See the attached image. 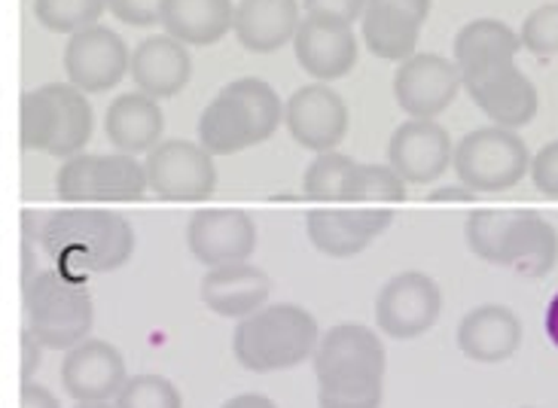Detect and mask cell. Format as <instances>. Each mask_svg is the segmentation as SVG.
Here are the masks:
<instances>
[{
	"label": "cell",
	"mask_w": 558,
	"mask_h": 408,
	"mask_svg": "<svg viewBox=\"0 0 558 408\" xmlns=\"http://www.w3.org/2000/svg\"><path fill=\"white\" fill-rule=\"evenodd\" d=\"M442 311V289L424 272H400L378 289L376 323L385 335L409 342L424 335Z\"/></svg>",
	"instance_id": "11"
},
{
	"label": "cell",
	"mask_w": 558,
	"mask_h": 408,
	"mask_svg": "<svg viewBox=\"0 0 558 408\" xmlns=\"http://www.w3.org/2000/svg\"><path fill=\"white\" fill-rule=\"evenodd\" d=\"M168 0H107V10L117 15L125 25H135V28H147L162 22Z\"/></svg>",
	"instance_id": "34"
},
{
	"label": "cell",
	"mask_w": 558,
	"mask_h": 408,
	"mask_svg": "<svg viewBox=\"0 0 558 408\" xmlns=\"http://www.w3.org/2000/svg\"><path fill=\"white\" fill-rule=\"evenodd\" d=\"M105 10L107 0H34V15L40 25L59 34H76L98 25Z\"/></svg>",
	"instance_id": "31"
},
{
	"label": "cell",
	"mask_w": 558,
	"mask_h": 408,
	"mask_svg": "<svg viewBox=\"0 0 558 408\" xmlns=\"http://www.w3.org/2000/svg\"><path fill=\"white\" fill-rule=\"evenodd\" d=\"M198 296L214 314L244 320L269 302L272 277L251 262H232V265L208 269L198 284Z\"/></svg>",
	"instance_id": "23"
},
{
	"label": "cell",
	"mask_w": 558,
	"mask_h": 408,
	"mask_svg": "<svg viewBox=\"0 0 558 408\" xmlns=\"http://www.w3.org/2000/svg\"><path fill=\"white\" fill-rule=\"evenodd\" d=\"M452 168L473 193H504L531 171L529 144L513 128L483 125L454 147Z\"/></svg>",
	"instance_id": "8"
},
{
	"label": "cell",
	"mask_w": 558,
	"mask_h": 408,
	"mask_svg": "<svg viewBox=\"0 0 558 408\" xmlns=\"http://www.w3.org/2000/svg\"><path fill=\"white\" fill-rule=\"evenodd\" d=\"M132 67L129 46L117 30L92 25L71 34L64 46V71L71 86L80 91H107L120 83Z\"/></svg>",
	"instance_id": "13"
},
{
	"label": "cell",
	"mask_w": 558,
	"mask_h": 408,
	"mask_svg": "<svg viewBox=\"0 0 558 408\" xmlns=\"http://www.w3.org/2000/svg\"><path fill=\"white\" fill-rule=\"evenodd\" d=\"M147 183L166 201H205L217 189L214 156L193 140H162L147 152Z\"/></svg>",
	"instance_id": "10"
},
{
	"label": "cell",
	"mask_w": 558,
	"mask_h": 408,
	"mask_svg": "<svg viewBox=\"0 0 558 408\" xmlns=\"http://www.w3.org/2000/svg\"><path fill=\"white\" fill-rule=\"evenodd\" d=\"M125 360L117 345L105 338H86L64 354L61 384L76 403H107L125 387Z\"/></svg>",
	"instance_id": "20"
},
{
	"label": "cell",
	"mask_w": 558,
	"mask_h": 408,
	"mask_svg": "<svg viewBox=\"0 0 558 408\" xmlns=\"http://www.w3.org/2000/svg\"><path fill=\"white\" fill-rule=\"evenodd\" d=\"M284 122L290 137L305 150H336L348 132L345 98L327 83H308L290 95Z\"/></svg>",
	"instance_id": "15"
},
{
	"label": "cell",
	"mask_w": 558,
	"mask_h": 408,
	"mask_svg": "<svg viewBox=\"0 0 558 408\" xmlns=\"http://www.w3.org/2000/svg\"><path fill=\"white\" fill-rule=\"evenodd\" d=\"M407 198V181L391 165H361L354 162L348 174L342 201L361 205V201H403Z\"/></svg>",
	"instance_id": "29"
},
{
	"label": "cell",
	"mask_w": 558,
	"mask_h": 408,
	"mask_svg": "<svg viewBox=\"0 0 558 408\" xmlns=\"http://www.w3.org/2000/svg\"><path fill=\"white\" fill-rule=\"evenodd\" d=\"M391 208H351V211L315 208L305 217V232H308V242L315 244L324 257L351 259L376 242L378 235L391 226Z\"/></svg>",
	"instance_id": "21"
},
{
	"label": "cell",
	"mask_w": 558,
	"mask_h": 408,
	"mask_svg": "<svg viewBox=\"0 0 558 408\" xmlns=\"http://www.w3.org/2000/svg\"><path fill=\"white\" fill-rule=\"evenodd\" d=\"M147 189V168L129 152H76L56 174V193L68 205L137 201Z\"/></svg>",
	"instance_id": "9"
},
{
	"label": "cell",
	"mask_w": 558,
	"mask_h": 408,
	"mask_svg": "<svg viewBox=\"0 0 558 408\" xmlns=\"http://www.w3.org/2000/svg\"><path fill=\"white\" fill-rule=\"evenodd\" d=\"M522 49H529L534 55H556L558 52V3H544L537 10H531L519 30Z\"/></svg>",
	"instance_id": "33"
},
{
	"label": "cell",
	"mask_w": 558,
	"mask_h": 408,
	"mask_svg": "<svg viewBox=\"0 0 558 408\" xmlns=\"http://www.w3.org/2000/svg\"><path fill=\"white\" fill-rule=\"evenodd\" d=\"M186 247L208 269L247 262L257 250V223L239 208H205L186 223Z\"/></svg>",
	"instance_id": "12"
},
{
	"label": "cell",
	"mask_w": 558,
	"mask_h": 408,
	"mask_svg": "<svg viewBox=\"0 0 558 408\" xmlns=\"http://www.w3.org/2000/svg\"><path fill=\"white\" fill-rule=\"evenodd\" d=\"M519 46H522V40L507 22H498V18L468 22L454 37V67L461 74V83L495 67V64L515 61Z\"/></svg>",
	"instance_id": "27"
},
{
	"label": "cell",
	"mask_w": 558,
	"mask_h": 408,
	"mask_svg": "<svg viewBox=\"0 0 558 408\" xmlns=\"http://www.w3.org/2000/svg\"><path fill=\"white\" fill-rule=\"evenodd\" d=\"M531 181L537 193L558 198V140H549L537 150V156H531Z\"/></svg>",
	"instance_id": "35"
},
{
	"label": "cell",
	"mask_w": 558,
	"mask_h": 408,
	"mask_svg": "<svg viewBox=\"0 0 558 408\" xmlns=\"http://www.w3.org/2000/svg\"><path fill=\"white\" fill-rule=\"evenodd\" d=\"M40 354H44V342L25 326L22 330V384H31L37 366H40Z\"/></svg>",
	"instance_id": "37"
},
{
	"label": "cell",
	"mask_w": 558,
	"mask_h": 408,
	"mask_svg": "<svg viewBox=\"0 0 558 408\" xmlns=\"http://www.w3.org/2000/svg\"><path fill=\"white\" fill-rule=\"evenodd\" d=\"M464 89L488 120L504 128H513V132L529 125L541 107L537 86L531 83L529 74H522L515 67V61H504L483 74L470 76L464 79Z\"/></svg>",
	"instance_id": "16"
},
{
	"label": "cell",
	"mask_w": 558,
	"mask_h": 408,
	"mask_svg": "<svg viewBox=\"0 0 558 408\" xmlns=\"http://www.w3.org/2000/svg\"><path fill=\"white\" fill-rule=\"evenodd\" d=\"M19 408H61L59 399L52 396V391H46L40 384H22V394H19Z\"/></svg>",
	"instance_id": "38"
},
{
	"label": "cell",
	"mask_w": 558,
	"mask_h": 408,
	"mask_svg": "<svg viewBox=\"0 0 558 408\" xmlns=\"http://www.w3.org/2000/svg\"><path fill=\"white\" fill-rule=\"evenodd\" d=\"M25 326L44 342V348L71 350L89 338L95 305L86 281H74L59 269L40 272L25 284Z\"/></svg>",
	"instance_id": "7"
},
{
	"label": "cell",
	"mask_w": 558,
	"mask_h": 408,
	"mask_svg": "<svg viewBox=\"0 0 558 408\" xmlns=\"http://www.w3.org/2000/svg\"><path fill=\"white\" fill-rule=\"evenodd\" d=\"M300 22L296 0H239L232 30L247 52H275L296 37Z\"/></svg>",
	"instance_id": "25"
},
{
	"label": "cell",
	"mask_w": 558,
	"mask_h": 408,
	"mask_svg": "<svg viewBox=\"0 0 558 408\" xmlns=\"http://www.w3.org/2000/svg\"><path fill=\"white\" fill-rule=\"evenodd\" d=\"M76 408H117V406H107V403H76Z\"/></svg>",
	"instance_id": "42"
},
{
	"label": "cell",
	"mask_w": 558,
	"mask_h": 408,
	"mask_svg": "<svg viewBox=\"0 0 558 408\" xmlns=\"http://www.w3.org/2000/svg\"><path fill=\"white\" fill-rule=\"evenodd\" d=\"M317 408H381L385 345L363 323H336L320 335L315 357Z\"/></svg>",
	"instance_id": "1"
},
{
	"label": "cell",
	"mask_w": 558,
	"mask_h": 408,
	"mask_svg": "<svg viewBox=\"0 0 558 408\" xmlns=\"http://www.w3.org/2000/svg\"><path fill=\"white\" fill-rule=\"evenodd\" d=\"M522 320L513 308L498 302L476 305L458 323V348L473 363L495 366L510 360L522 345Z\"/></svg>",
	"instance_id": "22"
},
{
	"label": "cell",
	"mask_w": 558,
	"mask_h": 408,
	"mask_svg": "<svg viewBox=\"0 0 558 408\" xmlns=\"http://www.w3.org/2000/svg\"><path fill=\"white\" fill-rule=\"evenodd\" d=\"M220 408H278L266 394H239L227 399Z\"/></svg>",
	"instance_id": "40"
},
{
	"label": "cell",
	"mask_w": 558,
	"mask_h": 408,
	"mask_svg": "<svg viewBox=\"0 0 558 408\" xmlns=\"http://www.w3.org/2000/svg\"><path fill=\"white\" fill-rule=\"evenodd\" d=\"M522 408H534V406H522Z\"/></svg>",
	"instance_id": "43"
},
{
	"label": "cell",
	"mask_w": 558,
	"mask_h": 408,
	"mask_svg": "<svg viewBox=\"0 0 558 408\" xmlns=\"http://www.w3.org/2000/svg\"><path fill=\"white\" fill-rule=\"evenodd\" d=\"M544 330H546V338H549V342L558 348V293L549 299V305H546Z\"/></svg>",
	"instance_id": "41"
},
{
	"label": "cell",
	"mask_w": 558,
	"mask_h": 408,
	"mask_svg": "<svg viewBox=\"0 0 558 408\" xmlns=\"http://www.w3.org/2000/svg\"><path fill=\"white\" fill-rule=\"evenodd\" d=\"M473 189L470 186H464V183H452V186H439V189H434L430 193V198L434 201H473Z\"/></svg>",
	"instance_id": "39"
},
{
	"label": "cell",
	"mask_w": 558,
	"mask_h": 408,
	"mask_svg": "<svg viewBox=\"0 0 558 408\" xmlns=\"http://www.w3.org/2000/svg\"><path fill=\"white\" fill-rule=\"evenodd\" d=\"M235 22L232 0H168L162 28L186 46H211L223 40Z\"/></svg>",
	"instance_id": "28"
},
{
	"label": "cell",
	"mask_w": 558,
	"mask_h": 408,
	"mask_svg": "<svg viewBox=\"0 0 558 408\" xmlns=\"http://www.w3.org/2000/svg\"><path fill=\"white\" fill-rule=\"evenodd\" d=\"M117 408H183V396L166 375L141 372L125 381L117 396Z\"/></svg>",
	"instance_id": "32"
},
{
	"label": "cell",
	"mask_w": 558,
	"mask_h": 408,
	"mask_svg": "<svg viewBox=\"0 0 558 408\" xmlns=\"http://www.w3.org/2000/svg\"><path fill=\"white\" fill-rule=\"evenodd\" d=\"M427 15L430 0H366L361 34L373 55L403 64L415 55Z\"/></svg>",
	"instance_id": "17"
},
{
	"label": "cell",
	"mask_w": 558,
	"mask_h": 408,
	"mask_svg": "<svg viewBox=\"0 0 558 408\" xmlns=\"http://www.w3.org/2000/svg\"><path fill=\"white\" fill-rule=\"evenodd\" d=\"M129 71H132L137 91L159 101V98H174L190 83L193 61H190L186 44L168 37V34H159V37H147L144 44H137Z\"/></svg>",
	"instance_id": "24"
},
{
	"label": "cell",
	"mask_w": 558,
	"mask_h": 408,
	"mask_svg": "<svg viewBox=\"0 0 558 408\" xmlns=\"http://www.w3.org/2000/svg\"><path fill=\"white\" fill-rule=\"evenodd\" d=\"M461 86L464 83L454 61L442 59L437 52H418L403 61L393 74V98L412 120H434L442 110H449Z\"/></svg>",
	"instance_id": "14"
},
{
	"label": "cell",
	"mask_w": 558,
	"mask_h": 408,
	"mask_svg": "<svg viewBox=\"0 0 558 408\" xmlns=\"http://www.w3.org/2000/svg\"><path fill=\"white\" fill-rule=\"evenodd\" d=\"M464 238L476 257L525 281L546 277L558 262L556 226L537 211H473Z\"/></svg>",
	"instance_id": "3"
},
{
	"label": "cell",
	"mask_w": 558,
	"mask_h": 408,
	"mask_svg": "<svg viewBox=\"0 0 558 408\" xmlns=\"http://www.w3.org/2000/svg\"><path fill=\"white\" fill-rule=\"evenodd\" d=\"M452 162V137L434 120H409L393 128L388 144V165L407 183L424 186L439 181Z\"/></svg>",
	"instance_id": "19"
},
{
	"label": "cell",
	"mask_w": 558,
	"mask_h": 408,
	"mask_svg": "<svg viewBox=\"0 0 558 408\" xmlns=\"http://www.w3.org/2000/svg\"><path fill=\"white\" fill-rule=\"evenodd\" d=\"M293 52L300 67L317 83H330L351 74L357 64V37L351 22L330 15H305L293 37Z\"/></svg>",
	"instance_id": "18"
},
{
	"label": "cell",
	"mask_w": 558,
	"mask_h": 408,
	"mask_svg": "<svg viewBox=\"0 0 558 408\" xmlns=\"http://www.w3.org/2000/svg\"><path fill=\"white\" fill-rule=\"evenodd\" d=\"M166 120H162V107L156 98L144 95V91H129L120 95L113 104L107 107L105 132L107 140L120 152H150L159 147Z\"/></svg>",
	"instance_id": "26"
},
{
	"label": "cell",
	"mask_w": 558,
	"mask_h": 408,
	"mask_svg": "<svg viewBox=\"0 0 558 408\" xmlns=\"http://www.w3.org/2000/svg\"><path fill=\"white\" fill-rule=\"evenodd\" d=\"M40 242L61 274L86 281V274L117 272L132 259L135 228L117 211L64 208L46 220Z\"/></svg>",
	"instance_id": "2"
},
{
	"label": "cell",
	"mask_w": 558,
	"mask_h": 408,
	"mask_svg": "<svg viewBox=\"0 0 558 408\" xmlns=\"http://www.w3.org/2000/svg\"><path fill=\"white\" fill-rule=\"evenodd\" d=\"M302 10L305 15H330V18L354 22L366 10V0H302Z\"/></svg>",
	"instance_id": "36"
},
{
	"label": "cell",
	"mask_w": 558,
	"mask_h": 408,
	"mask_svg": "<svg viewBox=\"0 0 558 408\" xmlns=\"http://www.w3.org/2000/svg\"><path fill=\"white\" fill-rule=\"evenodd\" d=\"M351 168H354V159H348L342 152H317L315 162L305 168L302 193L312 201H342Z\"/></svg>",
	"instance_id": "30"
},
{
	"label": "cell",
	"mask_w": 558,
	"mask_h": 408,
	"mask_svg": "<svg viewBox=\"0 0 558 408\" xmlns=\"http://www.w3.org/2000/svg\"><path fill=\"white\" fill-rule=\"evenodd\" d=\"M92 137V104L71 83H46L19 101V140L25 150L71 159Z\"/></svg>",
	"instance_id": "6"
},
{
	"label": "cell",
	"mask_w": 558,
	"mask_h": 408,
	"mask_svg": "<svg viewBox=\"0 0 558 408\" xmlns=\"http://www.w3.org/2000/svg\"><path fill=\"white\" fill-rule=\"evenodd\" d=\"M281 120L284 104L278 91L259 76H242L217 91V98L202 110L196 135L211 156H232L269 140Z\"/></svg>",
	"instance_id": "4"
},
{
	"label": "cell",
	"mask_w": 558,
	"mask_h": 408,
	"mask_svg": "<svg viewBox=\"0 0 558 408\" xmlns=\"http://www.w3.org/2000/svg\"><path fill=\"white\" fill-rule=\"evenodd\" d=\"M320 345L317 320L290 302L263 305L251 318L239 320L232 333V354L247 372H281L315 357Z\"/></svg>",
	"instance_id": "5"
}]
</instances>
